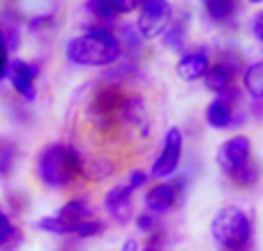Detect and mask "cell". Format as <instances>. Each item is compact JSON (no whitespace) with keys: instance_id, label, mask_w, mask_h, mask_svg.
<instances>
[{"instance_id":"1","label":"cell","mask_w":263,"mask_h":251,"mask_svg":"<svg viewBox=\"0 0 263 251\" xmlns=\"http://www.w3.org/2000/svg\"><path fill=\"white\" fill-rule=\"evenodd\" d=\"M65 55L69 62L79 67H109L120 60L123 44L111 28L95 26L83 35L72 37L65 46Z\"/></svg>"},{"instance_id":"2","label":"cell","mask_w":263,"mask_h":251,"mask_svg":"<svg viewBox=\"0 0 263 251\" xmlns=\"http://www.w3.org/2000/svg\"><path fill=\"white\" fill-rule=\"evenodd\" d=\"M37 178L49 189H67L81 178L83 155L74 145L51 143L37 157Z\"/></svg>"},{"instance_id":"3","label":"cell","mask_w":263,"mask_h":251,"mask_svg":"<svg viewBox=\"0 0 263 251\" xmlns=\"http://www.w3.org/2000/svg\"><path fill=\"white\" fill-rule=\"evenodd\" d=\"M210 233L222 251H250L254 242V228L247 212L236 205L217 210L210 224Z\"/></svg>"},{"instance_id":"4","label":"cell","mask_w":263,"mask_h":251,"mask_svg":"<svg viewBox=\"0 0 263 251\" xmlns=\"http://www.w3.org/2000/svg\"><path fill=\"white\" fill-rule=\"evenodd\" d=\"M123 92L114 86L100 88L92 95L90 104H88V115L95 122L97 129L102 132H111L118 124V113H120V104H123Z\"/></svg>"},{"instance_id":"5","label":"cell","mask_w":263,"mask_h":251,"mask_svg":"<svg viewBox=\"0 0 263 251\" xmlns=\"http://www.w3.org/2000/svg\"><path fill=\"white\" fill-rule=\"evenodd\" d=\"M171 3L168 0H141L139 18H136V28H139L143 39H153L159 32H164L171 21Z\"/></svg>"},{"instance_id":"6","label":"cell","mask_w":263,"mask_h":251,"mask_svg":"<svg viewBox=\"0 0 263 251\" xmlns=\"http://www.w3.org/2000/svg\"><path fill=\"white\" fill-rule=\"evenodd\" d=\"M182 159V132L178 127H171L164 134V143H162V152L155 159L153 169H150V178L155 180H166L171 178L178 171Z\"/></svg>"},{"instance_id":"7","label":"cell","mask_w":263,"mask_h":251,"mask_svg":"<svg viewBox=\"0 0 263 251\" xmlns=\"http://www.w3.org/2000/svg\"><path fill=\"white\" fill-rule=\"evenodd\" d=\"M240 99V90L238 88H229V90L219 92L213 101L208 104L205 109V122L210 124L213 129H229V127H236L240 122L236 113V104Z\"/></svg>"},{"instance_id":"8","label":"cell","mask_w":263,"mask_h":251,"mask_svg":"<svg viewBox=\"0 0 263 251\" xmlns=\"http://www.w3.org/2000/svg\"><path fill=\"white\" fill-rule=\"evenodd\" d=\"M182 182L180 180H173V182H159L155 187H150L143 196V205L145 212L155 217L168 215L171 210H176L182 201Z\"/></svg>"},{"instance_id":"9","label":"cell","mask_w":263,"mask_h":251,"mask_svg":"<svg viewBox=\"0 0 263 251\" xmlns=\"http://www.w3.org/2000/svg\"><path fill=\"white\" fill-rule=\"evenodd\" d=\"M118 124H123L125 129H132L136 132L141 138L150 136V113L148 106H145V99L141 95H125L123 104H120V113H118Z\"/></svg>"},{"instance_id":"10","label":"cell","mask_w":263,"mask_h":251,"mask_svg":"<svg viewBox=\"0 0 263 251\" xmlns=\"http://www.w3.org/2000/svg\"><path fill=\"white\" fill-rule=\"evenodd\" d=\"M252 159V141L245 136V134H238V136H231L229 141H224L222 145L217 148V166L224 171V173H231L233 169L247 164Z\"/></svg>"},{"instance_id":"11","label":"cell","mask_w":263,"mask_h":251,"mask_svg":"<svg viewBox=\"0 0 263 251\" xmlns=\"http://www.w3.org/2000/svg\"><path fill=\"white\" fill-rule=\"evenodd\" d=\"M40 74V65H32L28 60H9V69H7V78L14 86V90L23 97L26 101H32L37 97V88H35V78Z\"/></svg>"},{"instance_id":"12","label":"cell","mask_w":263,"mask_h":251,"mask_svg":"<svg viewBox=\"0 0 263 251\" xmlns=\"http://www.w3.org/2000/svg\"><path fill=\"white\" fill-rule=\"evenodd\" d=\"M132 189L127 184H118V187H111L109 192L104 194L102 203H104V210L116 224L125 226L132 221L134 217V201H132Z\"/></svg>"},{"instance_id":"13","label":"cell","mask_w":263,"mask_h":251,"mask_svg":"<svg viewBox=\"0 0 263 251\" xmlns=\"http://www.w3.org/2000/svg\"><path fill=\"white\" fill-rule=\"evenodd\" d=\"M238 72H240V58L236 53H231V55L227 53V55H222V62H217L215 67H210L205 72L203 83L208 90L219 95V92L229 90L233 86V78H236Z\"/></svg>"},{"instance_id":"14","label":"cell","mask_w":263,"mask_h":251,"mask_svg":"<svg viewBox=\"0 0 263 251\" xmlns=\"http://www.w3.org/2000/svg\"><path fill=\"white\" fill-rule=\"evenodd\" d=\"M208 69H210V62H208V53L205 51L185 53L176 65V72L182 81H199V78L205 76Z\"/></svg>"},{"instance_id":"15","label":"cell","mask_w":263,"mask_h":251,"mask_svg":"<svg viewBox=\"0 0 263 251\" xmlns=\"http://www.w3.org/2000/svg\"><path fill=\"white\" fill-rule=\"evenodd\" d=\"M55 217H58V219H63L65 224H69V226H72V231H74V224H79V221L90 219V217H92L90 201H88L86 196H74V198H69V201L65 203L63 207H60V212H58Z\"/></svg>"},{"instance_id":"16","label":"cell","mask_w":263,"mask_h":251,"mask_svg":"<svg viewBox=\"0 0 263 251\" xmlns=\"http://www.w3.org/2000/svg\"><path fill=\"white\" fill-rule=\"evenodd\" d=\"M114 173H116V166L106 157H90V159L83 157V173H81L83 178L92 180V182H100V180H106Z\"/></svg>"},{"instance_id":"17","label":"cell","mask_w":263,"mask_h":251,"mask_svg":"<svg viewBox=\"0 0 263 251\" xmlns=\"http://www.w3.org/2000/svg\"><path fill=\"white\" fill-rule=\"evenodd\" d=\"M259 178H261V169H259V164H256L254 159H250L247 164L238 166V169H233L231 173H229V180H231L236 187H240V189L256 187Z\"/></svg>"},{"instance_id":"18","label":"cell","mask_w":263,"mask_h":251,"mask_svg":"<svg viewBox=\"0 0 263 251\" xmlns=\"http://www.w3.org/2000/svg\"><path fill=\"white\" fill-rule=\"evenodd\" d=\"M86 9L88 14H92L100 21V26L111 28L118 21V12L114 7V0H86Z\"/></svg>"},{"instance_id":"19","label":"cell","mask_w":263,"mask_h":251,"mask_svg":"<svg viewBox=\"0 0 263 251\" xmlns=\"http://www.w3.org/2000/svg\"><path fill=\"white\" fill-rule=\"evenodd\" d=\"M242 81H245V90L250 92L252 99L261 101L263 99V60L261 62H252L250 67L245 69Z\"/></svg>"},{"instance_id":"20","label":"cell","mask_w":263,"mask_h":251,"mask_svg":"<svg viewBox=\"0 0 263 251\" xmlns=\"http://www.w3.org/2000/svg\"><path fill=\"white\" fill-rule=\"evenodd\" d=\"M203 7H205V14H208L213 21L224 23L236 14L238 0H203Z\"/></svg>"},{"instance_id":"21","label":"cell","mask_w":263,"mask_h":251,"mask_svg":"<svg viewBox=\"0 0 263 251\" xmlns=\"http://www.w3.org/2000/svg\"><path fill=\"white\" fill-rule=\"evenodd\" d=\"M21 240L23 233L12 224V219L0 207V249H14L16 244H21Z\"/></svg>"},{"instance_id":"22","label":"cell","mask_w":263,"mask_h":251,"mask_svg":"<svg viewBox=\"0 0 263 251\" xmlns=\"http://www.w3.org/2000/svg\"><path fill=\"white\" fill-rule=\"evenodd\" d=\"M16 164V143L0 138V178H9Z\"/></svg>"},{"instance_id":"23","label":"cell","mask_w":263,"mask_h":251,"mask_svg":"<svg viewBox=\"0 0 263 251\" xmlns=\"http://www.w3.org/2000/svg\"><path fill=\"white\" fill-rule=\"evenodd\" d=\"M104 231H106L104 221L97 219V217H90V219H83V221H79V224H74L72 235H77V238H97V235H102Z\"/></svg>"},{"instance_id":"24","label":"cell","mask_w":263,"mask_h":251,"mask_svg":"<svg viewBox=\"0 0 263 251\" xmlns=\"http://www.w3.org/2000/svg\"><path fill=\"white\" fill-rule=\"evenodd\" d=\"M164 46L171 51H180L185 46V39H187V32H185V26L182 23H173L164 30Z\"/></svg>"},{"instance_id":"25","label":"cell","mask_w":263,"mask_h":251,"mask_svg":"<svg viewBox=\"0 0 263 251\" xmlns=\"http://www.w3.org/2000/svg\"><path fill=\"white\" fill-rule=\"evenodd\" d=\"M37 228L44 231V233H51V235H72V226L65 224L63 219H58V217H42V219H37Z\"/></svg>"},{"instance_id":"26","label":"cell","mask_w":263,"mask_h":251,"mask_svg":"<svg viewBox=\"0 0 263 251\" xmlns=\"http://www.w3.org/2000/svg\"><path fill=\"white\" fill-rule=\"evenodd\" d=\"M118 39H120V44L129 46V49H139L143 37H141L136 23H123V26H120V32H118Z\"/></svg>"},{"instance_id":"27","label":"cell","mask_w":263,"mask_h":251,"mask_svg":"<svg viewBox=\"0 0 263 251\" xmlns=\"http://www.w3.org/2000/svg\"><path fill=\"white\" fill-rule=\"evenodd\" d=\"M136 228L145 235L155 233V231H159V217L150 215V212H143V215L136 217Z\"/></svg>"},{"instance_id":"28","label":"cell","mask_w":263,"mask_h":251,"mask_svg":"<svg viewBox=\"0 0 263 251\" xmlns=\"http://www.w3.org/2000/svg\"><path fill=\"white\" fill-rule=\"evenodd\" d=\"M148 182H150V173H145V171H141V169L129 171V175H127V187L132 189V192H134V189H143Z\"/></svg>"},{"instance_id":"29","label":"cell","mask_w":263,"mask_h":251,"mask_svg":"<svg viewBox=\"0 0 263 251\" xmlns=\"http://www.w3.org/2000/svg\"><path fill=\"white\" fill-rule=\"evenodd\" d=\"M114 7L118 14H129L141 7V0H114Z\"/></svg>"},{"instance_id":"30","label":"cell","mask_w":263,"mask_h":251,"mask_svg":"<svg viewBox=\"0 0 263 251\" xmlns=\"http://www.w3.org/2000/svg\"><path fill=\"white\" fill-rule=\"evenodd\" d=\"M252 35L259 41H263V9L259 14H254V18H252Z\"/></svg>"},{"instance_id":"31","label":"cell","mask_w":263,"mask_h":251,"mask_svg":"<svg viewBox=\"0 0 263 251\" xmlns=\"http://www.w3.org/2000/svg\"><path fill=\"white\" fill-rule=\"evenodd\" d=\"M164 238H166V233H164L162 228L155 231V233H150V235H148V247L159 249V247H162V242H164Z\"/></svg>"},{"instance_id":"32","label":"cell","mask_w":263,"mask_h":251,"mask_svg":"<svg viewBox=\"0 0 263 251\" xmlns=\"http://www.w3.org/2000/svg\"><path fill=\"white\" fill-rule=\"evenodd\" d=\"M51 21H53L51 16H32L30 18V28L32 30H44V28L51 26Z\"/></svg>"},{"instance_id":"33","label":"cell","mask_w":263,"mask_h":251,"mask_svg":"<svg viewBox=\"0 0 263 251\" xmlns=\"http://www.w3.org/2000/svg\"><path fill=\"white\" fill-rule=\"evenodd\" d=\"M7 69H9V58H7V53H5V55H0V81L7 76Z\"/></svg>"},{"instance_id":"34","label":"cell","mask_w":263,"mask_h":251,"mask_svg":"<svg viewBox=\"0 0 263 251\" xmlns=\"http://www.w3.org/2000/svg\"><path fill=\"white\" fill-rule=\"evenodd\" d=\"M120 251H139V242H136V240H125L123 242V247H120Z\"/></svg>"},{"instance_id":"35","label":"cell","mask_w":263,"mask_h":251,"mask_svg":"<svg viewBox=\"0 0 263 251\" xmlns=\"http://www.w3.org/2000/svg\"><path fill=\"white\" fill-rule=\"evenodd\" d=\"M7 53V44H5V32L0 30V55Z\"/></svg>"},{"instance_id":"36","label":"cell","mask_w":263,"mask_h":251,"mask_svg":"<svg viewBox=\"0 0 263 251\" xmlns=\"http://www.w3.org/2000/svg\"><path fill=\"white\" fill-rule=\"evenodd\" d=\"M143 251H162V249H153V247H145Z\"/></svg>"},{"instance_id":"37","label":"cell","mask_w":263,"mask_h":251,"mask_svg":"<svg viewBox=\"0 0 263 251\" xmlns=\"http://www.w3.org/2000/svg\"><path fill=\"white\" fill-rule=\"evenodd\" d=\"M250 3H254V5H261V3H263V0H250Z\"/></svg>"}]
</instances>
